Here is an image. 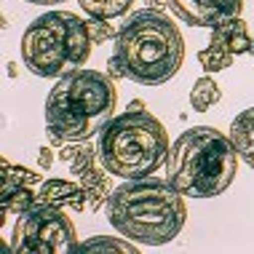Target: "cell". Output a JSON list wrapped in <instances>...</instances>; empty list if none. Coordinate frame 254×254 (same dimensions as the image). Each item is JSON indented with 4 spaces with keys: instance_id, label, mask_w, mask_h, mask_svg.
<instances>
[{
    "instance_id": "cell-1",
    "label": "cell",
    "mask_w": 254,
    "mask_h": 254,
    "mask_svg": "<svg viewBox=\"0 0 254 254\" xmlns=\"http://www.w3.org/2000/svg\"><path fill=\"white\" fill-rule=\"evenodd\" d=\"M185 62V38L158 8H142L123 22L115 35L110 78H128L139 86H161L180 72Z\"/></svg>"
},
{
    "instance_id": "cell-2",
    "label": "cell",
    "mask_w": 254,
    "mask_h": 254,
    "mask_svg": "<svg viewBox=\"0 0 254 254\" xmlns=\"http://www.w3.org/2000/svg\"><path fill=\"white\" fill-rule=\"evenodd\" d=\"M110 225L123 238L145 246H163L174 241L188 222L185 195L169 180L142 177L126 180L110 193Z\"/></svg>"
},
{
    "instance_id": "cell-3",
    "label": "cell",
    "mask_w": 254,
    "mask_h": 254,
    "mask_svg": "<svg viewBox=\"0 0 254 254\" xmlns=\"http://www.w3.org/2000/svg\"><path fill=\"white\" fill-rule=\"evenodd\" d=\"M118 91L110 72L78 70L57 78L46 99V134L54 147L86 142L115 115Z\"/></svg>"
},
{
    "instance_id": "cell-4",
    "label": "cell",
    "mask_w": 254,
    "mask_h": 254,
    "mask_svg": "<svg viewBox=\"0 0 254 254\" xmlns=\"http://www.w3.org/2000/svg\"><path fill=\"white\" fill-rule=\"evenodd\" d=\"M99 163L113 177L142 180L161 169L169 158V134L163 123L147 110L142 99H134L128 110L113 115L97 139Z\"/></svg>"
},
{
    "instance_id": "cell-5",
    "label": "cell",
    "mask_w": 254,
    "mask_h": 254,
    "mask_svg": "<svg viewBox=\"0 0 254 254\" xmlns=\"http://www.w3.org/2000/svg\"><path fill=\"white\" fill-rule=\"evenodd\" d=\"M238 174V150L230 134L193 126L174 142L166 158V180L188 198L222 195Z\"/></svg>"
},
{
    "instance_id": "cell-6",
    "label": "cell",
    "mask_w": 254,
    "mask_h": 254,
    "mask_svg": "<svg viewBox=\"0 0 254 254\" xmlns=\"http://www.w3.org/2000/svg\"><path fill=\"white\" fill-rule=\"evenodd\" d=\"M94 49L86 19L72 11H49L22 35L24 67L38 78H62L83 67Z\"/></svg>"
},
{
    "instance_id": "cell-7",
    "label": "cell",
    "mask_w": 254,
    "mask_h": 254,
    "mask_svg": "<svg viewBox=\"0 0 254 254\" xmlns=\"http://www.w3.org/2000/svg\"><path fill=\"white\" fill-rule=\"evenodd\" d=\"M13 254H72L80 252L78 233L64 209L51 203H35L16 219L11 233Z\"/></svg>"
},
{
    "instance_id": "cell-8",
    "label": "cell",
    "mask_w": 254,
    "mask_h": 254,
    "mask_svg": "<svg viewBox=\"0 0 254 254\" xmlns=\"http://www.w3.org/2000/svg\"><path fill=\"white\" fill-rule=\"evenodd\" d=\"M0 180H3V188H0V211H3V219L8 214L22 217L24 211H30L32 206L38 203V185H40V174L32 169H24L19 163H11L8 158L0 161Z\"/></svg>"
},
{
    "instance_id": "cell-9",
    "label": "cell",
    "mask_w": 254,
    "mask_h": 254,
    "mask_svg": "<svg viewBox=\"0 0 254 254\" xmlns=\"http://www.w3.org/2000/svg\"><path fill=\"white\" fill-rule=\"evenodd\" d=\"M70 171L75 174V180L86 188V195H88V211H99L102 203L110 201V193H113V182H110V171L99 163V153L94 145H83L78 147V153L70 161Z\"/></svg>"
},
{
    "instance_id": "cell-10",
    "label": "cell",
    "mask_w": 254,
    "mask_h": 254,
    "mask_svg": "<svg viewBox=\"0 0 254 254\" xmlns=\"http://www.w3.org/2000/svg\"><path fill=\"white\" fill-rule=\"evenodd\" d=\"M163 3L190 27H209V30L233 16H241L244 8V0H163Z\"/></svg>"
},
{
    "instance_id": "cell-11",
    "label": "cell",
    "mask_w": 254,
    "mask_h": 254,
    "mask_svg": "<svg viewBox=\"0 0 254 254\" xmlns=\"http://www.w3.org/2000/svg\"><path fill=\"white\" fill-rule=\"evenodd\" d=\"M38 201L59 206V209H72V211H86L88 209L86 188L80 182H70V180H46V182H40Z\"/></svg>"
},
{
    "instance_id": "cell-12",
    "label": "cell",
    "mask_w": 254,
    "mask_h": 254,
    "mask_svg": "<svg viewBox=\"0 0 254 254\" xmlns=\"http://www.w3.org/2000/svg\"><path fill=\"white\" fill-rule=\"evenodd\" d=\"M211 46H222L225 51H230L233 57L238 54H252V46H254V38L249 35V27L241 16H233L228 22L217 24L211 30Z\"/></svg>"
},
{
    "instance_id": "cell-13",
    "label": "cell",
    "mask_w": 254,
    "mask_h": 254,
    "mask_svg": "<svg viewBox=\"0 0 254 254\" xmlns=\"http://www.w3.org/2000/svg\"><path fill=\"white\" fill-rule=\"evenodd\" d=\"M230 139L238 150V158H244L254 169V107L236 115V121L230 126Z\"/></svg>"
},
{
    "instance_id": "cell-14",
    "label": "cell",
    "mask_w": 254,
    "mask_h": 254,
    "mask_svg": "<svg viewBox=\"0 0 254 254\" xmlns=\"http://www.w3.org/2000/svg\"><path fill=\"white\" fill-rule=\"evenodd\" d=\"M219 99H222V91H219V86L214 83V78H211L209 72L193 83V91H190V107H193L195 113H206V110L214 107Z\"/></svg>"
},
{
    "instance_id": "cell-15",
    "label": "cell",
    "mask_w": 254,
    "mask_h": 254,
    "mask_svg": "<svg viewBox=\"0 0 254 254\" xmlns=\"http://www.w3.org/2000/svg\"><path fill=\"white\" fill-rule=\"evenodd\" d=\"M80 8H83L88 16H97V19H115L123 16L128 8H131L134 0H78Z\"/></svg>"
},
{
    "instance_id": "cell-16",
    "label": "cell",
    "mask_w": 254,
    "mask_h": 254,
    "mask_svg": "<svg viewBox=\"0 0 254 254\" xmlns=\"http://www.w3.org/2000/svg\"><path fill=\"white\" fill-rule=\"evenodd\" d=\"M198 62H201V67L206 72H219V70H228L233 64V54L225 51L222 46H211L209 49H201L198 51Z\"/></svg>"
},
{
    "instance_id": "cell-17",
    "label": "cell",
    "mask_w": 254,
    "mask_h": 254,
    "mask_svg": "<svg viewBox=\"0 0 254 254\" xmlns=\"http://www.w3.org/2000/svg\"><path fill=\"white\" fill-rule=\"evenodd\" d=\"M80 252H126L131 254L136 252V246L131 241H123V238H110V236H94L88 241L80 244Z\"/></svg>"
},
{
    "instance_id": "cell-18",
    "label": "cell",
    "mask_w": 254,
    "mask_h": 254,
    "mask_svg": "<svg viewBox=\"0 0 254 254\" xmlns=\"http://www.w3.org/2000/svg\"><path fill=\"white\" fill-rule=\"evenodd\" d=\"M110 19H97V16H91V19H86V24H88V32H91V38H94V46H99V43H105V40L113 38L118 32L113 30V24H107Z\"/></svg>"
},
{
    "instance_id": "cell-19",
    "label": "cell",
    "mask_w": 254,
    "mask_h": 254,
    "mask_svg": "<svg viewBox=\"0 0 254 254\" xmlns=\"http://www.w3.org/2000/svg\"><path fill=\"white\" fill-rule=\"evenodd\" d=\"M51 166H54V150L46 145V147L38 150V169L40 171H51Z\"/></svg>"
},
{
    "instance_id": "cell-20",
    "label": "cell",
    "mask_w": 254,
    "mask_h": 254,
    "mask_svg": "<svg viewBox=\"0 0 254 254\" xmlns=\"http://www.w3.org/2000/svg\"><path fill=\"white\" fill-rule=\"evenodd\" d=\"M24 3H32V5H59L64 0H24Z\"/></svg>"
},
{
    "instance_id": "cell-21",
    "label": "cell",
    "mask_w": 254,
    "mask_h": 254,
    "mask_svg": "<svg viewBox=\"0 0 254 254\" xmlns=\"http://www.w3.org/2000/svg\"><path fill=\"white\" fill-rule=\"evenodd\" d=\"M145 3H147V5H153V8H155V5H161L163 0H145Z\"/></svg>"
}]
</instances>
